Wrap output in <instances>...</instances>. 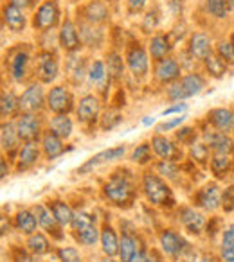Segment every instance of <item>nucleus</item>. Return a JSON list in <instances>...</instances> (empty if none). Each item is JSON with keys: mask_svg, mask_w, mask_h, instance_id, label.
Listing matches in <instances>:
<instances>
[{"mask_svg": "<svg viewBox=\"0 0 234 262\" xmlns=\"http://www.w3.org/2000/svg\"><path fill=\"white\" fill-rule=\"evenodd\" d=\"M103 262H117V260H113L112 257H106V258H105V260H103Z\"/></svg>", "mask_w": 234, "mask_h": 262, "instance_id": "0e129e2a", "label": "nucleus"}, {"mask_svg": "<svg viewBox=\"0 0 234 262\" xmlns=\"http://www.w3.org/2000/svg\"><path fill=\"white\" fill-rule=\"evenodd\" d=\"M197 201L204 210H216L218 207H222V194L216 183H209L204 189L198 192Z\"/></svg>", "mask_w": 234, "mask_h": 262, "instance_id": "9b49d317", "label": "nucleus"}, {"mask_svg": "<svg viewBox=\"0 0 234 262\" xmlns=\"http://www.w3.org/2000/svg\"><path fill=\"white\" fill-rule=\"evenodd\" d=\"M189 54L194 59H205L211 54V41L204 33H194L189 40Z\"/></svg>", "mask_w": 234, "mask_h": 262, "instance_id": "4be33fe9", "label": "nucleus"}, {"mask_svg": "<svg viewBox=\"0 0 234 262\" xmlns=\"http://www.w3.org/2000/svg\"><path fill=\"white\" fill-rule=\"evenodd\" d=\"M141 248L137 246V241L133 235L130 233H125L121 239V244H119V255H121V260L123 262H130L133 258V255L139 251Z\"/></svg>", "mask_w": 234, "mask_h": 262, "instance_id": "c756f323", "label": "nucleus"}, {"mask_svg": "<svg viewBox=\"0 0 234 262\" xmlns=\"http://www.w3.org/2000/svg\"><path fill=\"white\" fill-rule=\"evenodd\" d=\"M151 147H153V151L162 158V160H175V158L179 157V149L173 146L171 140H168L162 135L153 137V140H151Z\"/></svg>", "mask_w": 234, "mask_h": 262, "instance_id": "5701e85b", "label": "nucleus"}, {"mask_svg": "<svg viewBox=\"0 0 234 262\" xmlns=\"http://www.w3.org/2000/svg\"><path fill=\"white\" fill-rule=\"evenodd\" d=\"M119 122H121V115L115 112H108L105 117H103L101 126H103V129H112V127H115Z\"/></svg>", "mask_w": 234, "mask_h": 262, "instance_id": "3c124183", "label": "nucleus"}, {"mask_svg": "<svg viewBox=\"0 0 234 262\" xmlns=\"http://www.w3.org/2000/svg\"><path fill=\"white\" fill-rule=\"evenodd\" d=\"M38 77L42 83H52L58 77V61L51 52H42L38 58Z\"/></svg>", "mask_w": 234, "mask_h": 262, "instance_id": "9d476101", "label": "nucleus"}, {"mask_svg": "<svg viewBox=\"0 0 234 262\" xmlns=\"http://www.w3.org/2000/svg\"><path fill=\"white\" fill-rule=\"evenodd\" d=\"M16 225H18V228L22 230L24 233L31 235V233L36 232L38 219H36V215H34V212L20 210L18 214H16Z\"/></svg>", "mask_w": 234, "mask_h": 262, "instance_id": "7c9ffc66", "label": "nucleus"}, {"mask_svg": "<svg viewBox=\"0 0 234 262\" xmlns=\"http://www.w3.org/2000/svg\"><path fill=\"white\" fill-rule=\"evenodd\" d=\"M209 120H211V124L216 127V129L223 131V133L234 129V113L227 108L212 110V112L209 113Z\"/></svg>", "mask_w": 234, "mask_h": 262, "instance_id": "412c9836", "label": "nucleus"}, {"mask_svg": "<svg viewBox=\"0 0 234 262\" xmlns=\"http://www.w3.org/2000/svg\"><path fill=\"white\" fill-rule=\"evenodd\" d=\"M16 129H18L20 140L34 142V139L40 135V120L34 113H24L16 122Z\"/></svg>", "mask_w": 234, "mask_h": 262, "instance_id": "0eeeda50", "label": "nucleus"}, {"mask_svg": "<svg viewBox=\"0 0 234 262\" xmlns=\"http://www.w3.org/2000/svg\"><path fill=\"white\" fill-rule=\"evenodd\" d=\"M205 142L211 147V151H215V155H229L234 149V142L223 131H211L205 133Z\"/></svg>", "mask_w": 234, "mask_h": 262, "instance_id": "4468645a", "label": "nucleus"}, {"mask_svg": "<svg viewBox=\"0 0 234 262\" xmlns=\"http://www.w3.org/2000/svg\"><path fill=\"white\" fill-rule=\"evenodd\" d=\"M144 262H161V258H159L157 255L151 251V253H146V257H144Z\"/></svg>", "mask_w": 234, "mask_h": 262, "instance_id": "bf43d9fd", "label": "nucleus"}, {"mask_svg": "<svg viewBox=\"0 0 234 262\" xmlns=\"http://www.w3.org/2000/svg\"><path fill=\"white\" fill-rule=\"evenodd\" d=\"M51 210H52V214H54L56 221H58L62 226L72 225L74 212L70 210V207L67 203H63V201H52V203H51Z\"/></svg>", "mask_w": 234, "mask_h": 262, "instance_id": "c85d7f7f", "label": "nucleus"}, {"mask_svg": "<svg viewBox=\"0 0 234 262\" xmlns=\"http://www.w3.org/2000/svg\"><path fill=\"white\" fill-rule=\"evenodd\" d=\"M15 262H33V258L26 253V251H16L15 255Z\"/></svg>", "mask_w": 234, "mask_h": 262, "instance_id": "6e6d98bb", "label": "nucleus"}, {"mask_svg": "<svg viewBox=\"0 0 234 262\" xmlns=\"http://www.w3.org/2000/svg\"><path fill=\"white\" fill-rule=\"evenodd\" d=\"M144 257H146V253H144L143 250H139L135 255H133V258L130 262H144Z\"/></svg>", "mask_w": 234, "mask_h": 262, "instance_id": "13d9d810", "label": "nucleus"}, {"mask_svg": "<svg viewBox=\"0 0 234 262\" xmlns=\"http://www.w3.org/2000/svg\"><path fill=\"white\" fill-rule=\"evenodd\" d=\"M184 119L186 117H177V119H173V120H168V122H162L161 126L157 127L161 133H164V131H169V129H173V127H177V126H180V124L184 122Z\"/></svg>", "mask_w": 234, "mask_h": 262, "instance_id": "603ef678", "label": "nucleus"}, {"mask_svg": "<svg viewBox=\"0 0 234 262\" xmlns=\"http://www.w3.org/2000/svg\"><path fill=\"white\" fill-rule=\"evenodd\" d=\"M99 115V101L94 95H85L77 106V119L80 122H92Z\"/></svg>", "mask_w": 234, "mask_h": 262, "instance_id": "aec40b11", "label": "nucleus"}, {"mask_svg": "<svg viewBox=\"0 0 234 262\" xmlns=\"http://www.w3.org/2000/svg\"><path fill=\"white\" fill-rule=\"evenodd\" d=\"M106 67H108V74L112 77H121L123 74V59L119 54H115V52H112V54H108V58H106Z\"/></svg>", "mask_w": 234, "mask_h": 262, "instance_id": "a19ab883", "label": "nucleus"}, {"mask_svg": "<svg viewBox=\"0 0 234 262\" xmlns=\"http://www.w3.org/2000/svg\"><path fill=\"white\" fill-rule=\"evenodd\" d=\"M189 135H193V129H191V127H184V129H180L179 133H177L179 140H182V142H184V140H186Z\"/></svg>", "mask_w": 234, "mask_h": 262, "instance_id": "4d7b16f0", "label": "nucleus"}, {"mask_svg": "<svg viewBox=\"0 0 234 262\" xmlns=\"http://www.w3.org/2000/svg\"><path fill=\"white\" fill-rule=\"evenodd\" d=\"M159 239H161L162 251H164L166 255H179V253H182L184 248L187 246L186 241L177 232H173V230H164Z\"/></svg>", "mask_w": 234, "mask_h": 262, "instance_id": "f3484780", "label": "nucleus"}, {"mask_svg": "<svg viewBox=\"0 0 234 262\" xmlns=\"http://www.w3.org/2000/svg\"><path fill=\"white\" fill-rule=\"evenodd\" d=\"M187 110V104L186 102H179V104H173L169 106V108H166L164 112H162V117H169L171 113H182Z\"/></svg>", "mask_w": 234, "mask_h": 262, "instance_id": "864d4df0", "label": "nucleus"}, {"mask_svg": "<svg viewBox=\"0 0 234 262\" xmlns=\"http://www.w3.org/2000/svg\"><path fill=\"white\" fill-rule=\"evenodd\" d=\"M169 43H168V38L162 36V34H157V36L151 38V43H150V52H151V58L155 59H164L168 58V52H169Z\"/></svg>", "mask_w": 234, "mask_h": 262, "instance_id": "473e14b6", "label": "nucleus"}, {"mask_svg": "<svg viewBox=\"0 0 234 262\" xmlns=\"http://www.w3.org/2000/svg\"><path fill=\"white\" fill-rule=\"evenodd\" d=\"M34 215H36L38 225H40L42 228L47 230L49 233H52L56 239H62V233H60V226L62 225L56 221L51 208L44 207V205H36V207H34Z\"/></svg>", "mask_w": 234, "mask_h": 262, "instance_id": "f8f14e48", "label": "nucleus"}, {"mask_svg": "<svg viewBox=\"0 0 234 262\" xmlns=\"http://www.w3.org/2000/svg\"><path fill=\"white\" fill-rule=\"evenodd\" d=\"M230 167V160L227 158V155H215V158L211 160V169L215 174L222 176L223 172H227Z\"/></svg>", "mask_w": 234, "mask_h": 262, "instance_id": "79ce46f5", "label": "nucleus"}, {"mask_svg": "<svg viewBox=\"0 0 234 262\" xmlns=\"http://www.w3.org/2000/svg\"><path fill=\"white\" fill-rule=\"evenodd\" d=\"M126 65L132 70V74H135V76H144V74L148 72V67H150L146 51H144L141 45L130 47L128 52H126Z\"/></svg>", "mask_w": 234, "mask_h": 262, "instance_id": "6e6552de", "label": "nucleus"}, {"mask_svg": "<svg viewBox=\"0 0 234 262\" xmlns=\"http://www.w3.org/2000/svg\"><path fill=\"white\" fill-rule=\"evenodd\" d=\"M150 155H151L150 146H148V144H141V146H137V149L133 151L132 160L137 162V164H146V162L150 160Z\"/></svg>", "mask_w": 234, "mask_h": 262, "instance_id": "49530a36", "label": "nucleus"}, {"mask_svg": "<svg viewBox=\"0 0 234 262\" xmlns=\"http://www.w3.org/2000/svg\"><path fill=\"white\" fill-rule=\"evenodd\" d=\"M27 63H29V54L26 51H13L9 54V74L15 81H22L27 74Z\"/></svg>", "mask_w": 234, "mask_h": 262, "instance_id": "dca6fc26", "label": "nucleus"}, {"mask_svg": "<svg viewBox=\"0 0 234 262\" xmlns=\"http://www.w3.org/2000/svg\"><path fill=\"white\" fill-rule=\"evenodd\" d=\"M20 108L26 113L40 112L44 108V90L40 84H31L20 97Z\"/></svg>", "mask_w": 234, "mask_h": 262, "instance_id": "1a4fd4ad", "label": "nucleus"}, {"mask_svg": "<svg viewBox=\"0 0 234 262\" xmlns=\"http://www.w3.org/2000/svg\"><path fill=\"white\" fill-rule=\"evenodd\" d=\"M204 61H205V69H207V72L211 74L212 77H222L223 74L227 72L225 61H223L218 54H212V52H211V54H209Z\"/></svg>", "mask_w": 234, "mask_h": 262, "instance_id": "c9c22d12", "label": "nucleus"}, {"mask_svg": "<svg viewBox=\"0 0 234 262\" xmlns=\"http://www.w3.org/2000/svg\"><path fill=\"white\" fill-rule=\"evenodd\" d=\"M155 76L161 83H173L180 77V65L171 58L159 59L155 67Z\"/></svg>", "mask_w": 234, "mask_h": 262, "instance_id": "ddd939ff", "label": "nucleus"}, {"mask_svg": "<svg viewBox=\"0 0 234 262\" xmlns=\"http://www.w3.org/2000/svg\"><path fill=\"white\" fill-rule=\"evenodd\" d=\"M119 244L121 243L117 239V233L113 232V228L105 226V228L101 230V246L106 257H113V255L119 253Z\"/></svg>", "mask_w": 234, "mask_h": 262, "instance_id": "a878e982", "label": "nucleus"}, {"mask_svg": "<svg viewBox=\"0 0 234 262\" xmlns=\"http://www.w3.org/2000/svg\"><path fill=\"white\" fill-rule=\"evenodd\" d=\"M60 20V9L58 4H56V0H47L44 4L38 8L36 15H34V29L38 31H47L52 29V27L58 24Z\"/></svg>", "mask_w": 234, "mask_h": 262, "instance_id": "20e7f679", "label": "nucleus"}, {"mask_svg": "<svg viewBox=\"0 0 234 262\" xmlns=\"http://www.w3.org/2000/svg\"><path fill=\"white\" fill-rule=\"evenodd\" d=\"M0 165H2V180L8 176V167H6V160H2L0 162Z\"/></svg>", "mask_w": 234, "mask_h": 262, "instance_id": "e2e57ef3", "label": "nucleus"}, {"mask_svg": "<svg viewBox=\"0 0 234 262\" xmlns=\"http://www.w3.org/2000/svg\"><path fill=\"white\" fill-rule=\"evenodd\" d=\"M205 86V81L198 74H187V76L180 77L179 81L171 84L168 88V97L171 101H184L187 97H193V95L200 94Z\"/></svg>", "mask_w": 234, "mask_h": 262, "instance_id": "f257e3e1", "label": "nucleus"}, {"mask_svg": "<svg viewBox=\"0 0 234 262\" xmlns=\"http://www.w3.org/2000/svg\"><path fill=\"white\" fill-rule=\"evenodd\" d=\"M76 235H77V241H80L81 244H85V246H94L99 237H101L98 228H95V225H90V226H87V228L80 230V232H76Z\"/></svg>", "mask_w": 234, "mask_h": 262, "instance_id": "58836bf2", "label": "nucleus"}, {"mask_svg": "<svg viewBox=\"0 0 234 262\" xmlns=\"http://www.w3.org/2000/svg\"><path fill=\"white\" fill-rule=\"evenodd\" d=\"M18 129L13 124H2V133H0V144H2V149L4 151H15L18 146Z\"/></svg>", "mask_w": 234, "mask_h": 262, "instance_id": "393cba45", "label": "nucleus"}, {"mask_svg": "<svg viewBox=\"0 0 234 262\" xmlns=\"http://www.w3.org/2000/svg\"><path fill=\"white\" fill-rule=\"evenodd\" d=\"M88 79L92 84H103L106 79V67L103 61H94L88 69Z\"/></svg>", "mask_w": 234, "mask_h": 262, "instance_id": "ea45409f", "label": "nucleus"}, {"mask_svg": "<svg viewBox=\"0 0 234 262\" xmlns=\"http://www.w3.org/2000/svg\"><path fill=\"white\" fill-rule=\"evenodd\" d=\"M222 207L223 210L227 212H232L234 210V185L227 187L222 194Z\"/></svg>", "mask_w": 234, "mask_h": 262, "instance_id": "de8ad7c7", "label": "nucleus"}, {"mask_svg": "<svg viewBox=\"0 0 234 262\" xmlns=\"http://www.w3.org/2000/svg\"><path fill=\"white\" fill-rule=\"evenodd\" d=\"M90 225H94V219H92L88 214H85V212L74 214V219H72V228H74V232H80V230L87 228V226H90Z\"/></svg>", "mask_w": 234, "mask_h": 262, "instance_id": "c03bdc74", "label": "nucleus"}, {"mask_svg": "<svg viewBox=\"0 0 234 262\" xmlns=\"http://www.w3.org/2000/svg\"><path fill=\"white\" fill-rule=\"evenodd\" d=\"M58 257L62 262H83L81 260V255L76 248H62L58 251Z\"/></svg>", "mask_w": 234, "mask_h": 262, "instance_id": "a18cd8bd", "label": "nucleus"}, {"mask_svg": "<svg viewBox=\"0 0 234 262\" xmlns=\"http://www.w3.org/2000/svg\"><path fill=\"white\" fill-rule=\"evenodd\" d=\"M51 129L52 133L60 137V139H69L70 133H72V120L63 113V115H56L51 120Z\"/></svg>", "mask_w": 234, "mask_h": 262, "instance_id": "cd10ccee", "label": "nucleus"}, {"mask_svg": "<svg viewBox=\"0 0 234 262\" xmlns=\"http://www.w3.org/2000/svg\"><path fill=\"white\" fill-rule=\"evenodd\" d=\"M218 56L225 63H234V45H232V41H220V43H218Z\"/></svg>", "mask_w": 234, "mask_h": 262, "instance_id": "37998d69", "label": "nucleus"}, {"mask_svg": "<svg viewBox=\"0 0 234 262\" xmlns=\"http://www.w3.org/2000/svg\"><path fill=\"white\" fill-rule=\"evenodd\" d=\"M11 4L18 6V8H27L31 4V0H11Z\"/></svg>", "mask_w": 234, "mask_h": 262, "instance_id": "052dcab7", "label": "nucleus"}, {"mask_svg": "<svg viewBox=\"0 0 234 262\" xmlns=\"http://www.w3.org/2000/svg\"><path fill=\"white\" fill-rule=\"evenodd\" d=\"M47 106L51 108V112L58 115H63V113L67 115L72 110V95L63 86H54L47 95Z\"/></svg>", "mask_w": 234, "mask_h": 262, "instance_id": "423d86ee", "label": "nucleus"}, {"mask_svg": "<svg viewBox=\"0 0 234 262\" xmlns=\"http://www.w3.org/2000/svg\"><path fill=\"white\" fill-rule=\"evenodd\" d=\"M159 172L164 176H168V178H175L177 174H179V169H177V165L173 164L171 160H162L161 164L157 165Z\"/></svg>", "mask_w": 234, "mask_h": 262, "instance_id": "09e8293b", "label": "nucleus"}, {"mask_svg": "<svg viewBox=\"0 0 234 262\" xmlns=\"http://www.w3.org/2000/svg\"><path fill=\"white\" fill-rule=\"evenodd\" d=\"M143 189L146 198L157 207H166L173 203L171 189L155 174H144L143 178Z\"/></svg>", "mask_w": 234, "mask_h": 262, "instance_id": "f03ea898", "label": "nucleus"}, {"mask_svg": "<svg viewBox=\"0 0 234 262\" xmlns=\"http://www.w3.org/2000/svg\"><path fill=\"white\" fill-rule=\"evenodd\" d=\"M103 192L113 205H119V207H123L132 200V185L125 176H113L105 185Z\"/></svg>", "mask_w": 234, "mask_h": 262, "instance_id": "7ed1b4c3", "label": "nucleus"}, {"mask_svg": "<svg viewBox=\"0 0 234 262\" xmlns=\"http://www.w3.org/2000/svg\"><path fill=\"white\" fill-rule=\"evenodd\" d=\"M222 258L225 262H234V226H229V228L223 232Z\"/></svg>", "mask_w": 234, "mask_h": 262, "instance_id": "72a5a7b5", "label": "nucleus"}, {"mask_svg": "<svg viewBox=\"0 0 234 262\" xmlns=\"http://www.w3.org/2000/svg\"><path fill=\"white\" fill-rule=\"evenodd\" d=\"M234 6V0H207V11L215 18H225Z\"/></svg>", "mask_w": 234, "mask_h": 262, "instance_id": "f704fd0d", "label": "nucleus"}, {"mask_svg": "<svg viewBox=\"0 0 234 262\" xmlns=\"http://www.w3.org/2000/svg\"><path fill=\"white\" fill-rule=\"evenodd\" d=\"M230 41H232V45H234V33H232V36H230Z\"/></svg>", "mask_w": 234, "mask_h": 262, "instance_id": "69168bd1", "label": "nucleus"}, {"mask_svg": "<svg viewBox=\"0 0 234 262\" xmlns=\"http://www.w3.org/2000/svg\"><path fill=\"white\" fill-rule=\"evenodd\" d=\"M27 248H29L31 253L34 255H44L49 251V241L44 233H31L29 241H27Z\"/></svg>", "mask_w": 234, "mask_h": 262, "instance_id": "e433bc0d", "label": "nucleus"}, {"mask_svg": "<svg viewBox=\"0 0 234 262\" xmlns=\"http://www.w3.org/2000/svg\"><path fill=\"white\" fill-rule=\"evenodd\" d=\"M2 15H4V24L11 31H15V33L24 31V27H26V16L22 13V8H18L15 4H8L4 6Z\"/></svg>", "mask_w": 234, "mask_h": 262, "instance_id": "a211bd4d", "label": "nucleus"}, {"mask_svg": "<svg viewBox=\"0 0 234 262\" xmlns=\"http://www.w3.org/2000/svg\"><path fill=\"white\" fill-rule=\"evenodd\" d=\"M193 262H212V258L211 257H204V255H202V257H194Z\"/></svg>", "mask_w": 234, "mask_h": 262, "instance_id": "680f3d73", "label": "nucleus"}, {"mask_svg": "<svg viewBox=\"0 0 234 262\" xmlns=\"http://www.w3.org/2000/svg\"><path fill=\"white\" fill-rule=\"evenodd\" d=\"M191 155H193L194 160L205 162L209 155V147L205 146V144H193V146H191Z\"/></svg>", "mask_w": 234, "mask_h": 262, "instance_id": "8fccbe9b", "label": "nucleus"}, {"mask_svg": "<svg viewBox=\"0 0 234 262\" xmlns=\"http://www.w3.org/2000/svg\"><path fill=\"white\" fill-rule=\"evenodd\" d=\"M180 221H182L184 228L191 233H200L205 226V217L194 208H182L180 210Z\"/></svg>", "mask_w": 234, "mask_h": 262, "instance_id": "6ab92c4d", "label": "nucleus"}, {"mask_svg": "<svg viewBox=\"0 0 234 262\" xmlns=\"http://www.w3.org/2000/svg\"><path fill=\"white\" fill-rule=\"evenodd\" d=\"M128 6L132 11H141L146 6V0H128Z\"/></svg>", "mask_w": 234, "mask_h": 262, "instance_id": "5fc2aeb1", "label": "nucleus"}, {"mask_svg": "<svg viewBox=\"0 0 234 262\" xmlns=\"http://www.w3.org/2000/svg\"><path fill=\"white\" fill-rule=\"evenodd\" d=\"M108 16V8L103 4L101 0H92L90 4L85 8V18L90 24H99L103 20H106Z\"/></svg>", "mask_w": 234, "mask_h": 262, "instance_id": "bb28decb", "label": "nucleus"}, {"mask_svg": "<svg viewBox=\"0 0 234 262\" xmlns=\"http://www.w3.org/2000/svg\"><path fill=\"white\" fill-rule=\"evenodd\" d=\"M42 147H44V153L49 160H54V158H58L60 155L63 153L62 139H60L56 133H52V131H49V133L44 135V139H42Z\"/></svg>", "mask_w": 234, "mask_h": 262, "instance_id": "b1692460", "label": "nucleus"}, {"mask_svg": "<svg viewBox=\"0 0 234 262\" xmlns=\"http://www.w3.org/2000/svg\"><path fill=\"white\" fill-rule=\"evenodd\" d=\"M58 41H60V45L69 52H74L80 49V34H77L76 26H74L70 20H65V22L62 24Z\"/></svg>", "mask_w": 234, "mask_h": 262, "instance_id": "2eb2a0df", "label": "nucleus"}, {"mask_svg": "<svg viewBox=\"0 0 234 262\" xmlns=\"http://www.w3.org/2000/svg\"><path fill=\"white\" fill-rule=\"evenodd\" d=\"M121 157H125V147L119 146V147H110V149H105L101 153L94 155L90 160H87L80 169H77V174H88L90 171L98 169L99 165L103 164H108V162H113V160H119Z\"/></svg>", "mask_w": 234, "mask_h": 262, "instance_id": "39448f33", "label": "nucleus"}, {"mask_svg": "<svg viewBox=\"0 0 234 262\" xmlns=\"http://www.w3.org/2000/svg\"><path fill=\"white\" fill-rule=\"evenodd\" d=\"M38 160V147L34 142H27L26 146L20 149L18 155V169H27Z\"/></svg>", "mask_w": 234, "mask_h": 262, "instance_id": "2f4dec72", "label": "nucleus"}, {"mask_svg": "<svg viewBox=\"0 0 234 262\" xmlns=\"http://www.w3.org/2000/svg\"><path fill=\"white\" fill-rule=\"evenodd\" d=\"M16 108H20V99L15 97V94H2L0 99V113L2 117H9L11 113L16 112Z\"/></svg>", "mask_w": 234, "mask_h": 262, "instance_id": "4c0bfd02", "label": "nucleus"}]
</instances>
